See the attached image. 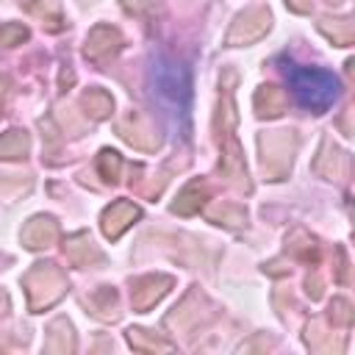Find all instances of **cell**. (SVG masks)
Listing matches in <instances>:
<instances>
[{"label":"cell","instance_id":"1","mask_svg":"<svg viewBox=\"0 0 355 355\" xmlns=\"http://www.w3.org/2000/svg\"><path fill=\"white\" fill-rule=\"evenodd\" d=\"M283 75H286V83H288L291 94L297 97V103L302 108L327 111L338 97V78L333 72H327V69L286 61L283 64Z\"/></svg>","mask_w":355,"mask_h":355},{"label":"cell","instance_id":"2","mask_svg":"<svg viewBox=\"0 0 355 355\" xmlns=\"http://www.w3.org/2000/svg\"><path fill=\"white\" fill-rule=\"evenodd\" d=\"M153 89L155 94L169 103L172 108H180L186 114V103H189V75L180 64L169 61V58H158L153 64Z\"/></svg>","mask_w":355,"mask_h":355}]
</instances>
